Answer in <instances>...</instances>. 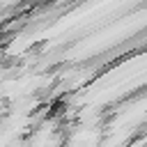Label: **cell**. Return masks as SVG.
<instances>
[{
    "mask_svg": "<svg viewBox=\"0 0 147 147\" xmlns=\"http://www.w3.org/2000/svg\"><path fill=\"white\" fill-rule=\"evenodd\" d=\"M5 115H7V99H2V96H0V119H2Z\"/></svg>",
    "mask_w": 147,
    "mask_h": 147,
    "instance_id": "obj_1",
    "label": "cell"
}]
</instances>
